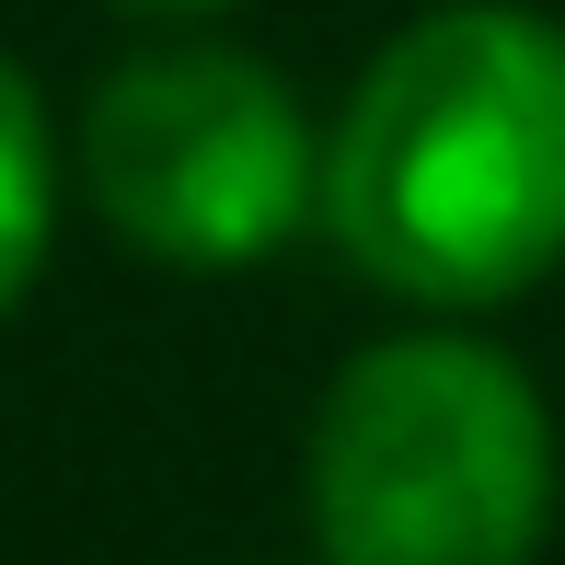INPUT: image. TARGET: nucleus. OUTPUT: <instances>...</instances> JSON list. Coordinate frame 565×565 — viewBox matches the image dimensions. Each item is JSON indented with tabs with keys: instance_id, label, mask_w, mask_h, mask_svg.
<instances>
[{
	"instance_id": "nucleus-2",
	"label": "nucleus",
	"mask_w": 565,
	"mask_h": 565,
	"mask_svg": "<svg viewBox=\"0 0 565 565\" xmlns=\"http://www.w3.org/2000/svg\"><path fill=\"white\" fill-rule=\"evenodd\" d=\"M554 484L543 381L473 323L358 347L300 450L323 565H543Z\"/></svg>"
},
{
	"instance_id": "nucleus-1",
	"label": "nucleus",
	"mask_w": 565,
	"mask_h": 565,
	"mask_svg": "<svg viewBox=\"0 0 565 565\" xmlns=\"http://www.w3.org/2000/svg\"><path fill=\"white\" fill-rule=\"evenodd\" d=\"M323 231L439 323L531 300L565 266V23L531 0L416 12L323 139Z\"/></svg>"
},
{
	"instance_id": "nucleus-4",
	"label": "nucleus",
	"mask_w": 565,
	"mask_h": 565,
	"mask_svg": "<svg viewBox=\"0 0 565 565\" xmlns=\"http://www.w3.org/2000/svg\"><path fill=\"white\" fill-rule=\"evenodd\" d=\"M46 231H58V139H46L35 82L0 58V312L35 289Z\"/></svg>"
},
{
	"instance_id": "nucleus-5",
	"label": "nucleus",
	"mask_w": 565,
	"mask_h": 565,
	"mask_svg": "<svg viewBox=\"0 0 565 565\" xmlns=\"http://www.w3.org/2000/svg\"><path fill=\"white\" fill-rule=\"evenodd\" d=\"M127 12H231V0H127Z\"/></svg>"
},
{
	"instance_id": "nucleus-3",
	"label": "nucleus",
	"mask_w": 565,
	"mask_h": 565,
	"mask_svg": "<svg viewBox=\"0 0 565 565\" xmlns=\"http://www.w3.org/2000/svg\"><path fill=\"white\" fill-rule=\"evenodd\" d=\"M82 196L150 266L231 277L323 220V139L243 46H150L82 105Z\"/></svg>"
}]
</instances>
